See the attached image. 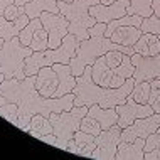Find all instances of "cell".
<instances>
[{
	"label": "cell",
	"instance_id": "cell-1",
	"mask_svg": "<svg viewBox=\"0 0 160 160\" xmlns=\"http://www.w3.org/2000/svg\"><path fill=\"white\" fill-rule=\"evenodd\" d=\"M2 94L7 101L19 106V122L15 127L29 132L32 116L41 113L49 118L51 113L68 111L74 106V93H68L61 98H44L36 89V76H25L24 79H3Z\"/></svg>",
	"mask_w": 160,
	"mask_h": 160
},
{
	"label": "cell",
	"instance_id": "cell-2",
	"mask_svg": "<svg viewBox=\"0 0 160 160\" xmlns=\"http://www.w3.org/2000/svg\"><path fill=\"white\" fill-rule=\"evenodd\" d=\"M135 83H137L135 78H128L120 88L99 86L93 81L91 66H88L83 74L76 78V86L72 89V93H74V106L99 105L101 108H115L120 103L127 101Z\"/></svg>",
	"mask_w": 160,
	"mask_h": 160
},
{
	"label": "cell",
	"instance_id": "cell-3",
	"mask_svg": "<svg viewBox=\"0 0 160 160\" xmlns=\"http://www.w3.org/2000/svg\"><path fill=\"white\" fill-rule=\"evenodd\" d=\"M110 51H120V52H125V54H133V47L120 46L106 36H93V37L84 39V41H79L74 58L69 61L72 74L76 78L81 76L84 72V69L88 66H93V62L99 56L110 52Z\"/></svg>",
	"mask_w": 160,
	"mask_h": 160
},
{
	"label": "cell",
	"instance_id": "cell-4",
	"mask_svg": "<svg viewBox=\"0 0 160 160\" xmlns=\"http://www.w3.org/2000/svg\"><path fill=\"white\" fill-rule=\"evenodd\" d=\"M78 46H79L78 37L72 36V34H68V36L62 39V44L59 46L58 49H49V47H47L46 51H36V52H32L27 59H25L24 74L25 76H36L41 68L52 66L56 62L69 64V61L74 58Z\"/></svg>",
	"mask_w": 160,
	"mask_h": 160
},
{
	"label": "cell",
	"instance_id": "cell-5",
	"mask_svg": "<svg viewBox=\"0 0 160 160\" xmlns=\"http://www.w3.org/2000/svg\"><path fill=\"white\" fill-rule=\"evenodd\" d=\"M99 3V0H72V2H58L59 12L69 20V34L84 41L89 37V27L96 24V19L89 14V7Z\"/></svg>",
	"mask_w": 160,
	"mask_h": 160
},
{
	"label": "cell",
	"instance_id": "cell-6",
	"mask_svg": "<svg viewBox=\"0 0 160 160\" xmlns=\"http://www.w3.org/2000/svg\"><path fill=\"white\" fill-rule=\"evenodd\" d=\"M88 115V106H72L68 111L51 113L49 120L52 123V133L56 135V147L59 150H66L69 140H72L74 133L79 130L83 116Z\"/></svg>",
	"mask_w": 160,
	"mask_h": 160
},
{
	"label": "cell",
	"instance_id": "cell-7",
	"mask_svg": "<svg viewBox=\"0 0 160 160\" xmlns=\"http://www.w3.org/2000/svg\"><path fill=\"white\" fill-rule=\"evenodd\" d=\"M34 52L29 46H22L19 36L10 41H3L0 47V72H3L5 79H12L17 69H22L25 59Z\"/></svg>",
	"mask_w": 160,
	"mask_h": 160
},
{
	"label": "cell",
	"instance_id": "cell-8",
	"mask_svg": "<svg viewBox=\"0 0 160 160\" xmlns=\"http://www.w3.org/2000/svg\"><path fill=\"white\" fill-rule=\"evenodd\" d=\"M120 142H122V128H120L118 123L106 130H101V133L94 137L96 148L93 150L89 158L116 160V150H118Z\"/></svg>",
	"mask_w": 160,
	"mask_h": 160
},
{
	"label": "cell",
	"instance_id": "cell-9",
	"mask_svg": "<svg viewBox=\"0 0 160 160\" xmlns=\"http://www.w3.org/2000/svg\"><path fill=\"white\" fill-rule=\"evenodd\" d=\"M42 22V27L49 34V49H58L62 44V39L69 34V20L61 12L52 14V12H42L39 15Z\"/></svg>",
	"mask_w": 160,
	"mask_h": 160
},
{
	"label": "cell",
	"instance_id": "cell-10",
	"mask_svg": "<svg viewBox=\"0 0 160 160\" xmlns=\"http://www.w3.org/2000/svg\"><path fill=\"white\" fill-rule=\"evenodd\" d=\"M116 108V113H118V125L120 128H127L130 127L133 122H137V120L140 118H147V116H150L152 113H155L153 108L147 103V105H140V103L133 101L132 96L127 98V101L125 103H120Z\"/></svg>",
	"mask_w": 160,
	"mask_h": 160
},
{
	"label": "cell",
	"instance_id": "cell-11",
	"mask_svg": "<svg viewBox=\"0 0 160 160\" xmlns=\"http://www.w3.org/2000/svg\"><path fill=\"white\" fill-rule=\"evenodd\" d=\"M132 62L135 66V81H152L160 79V52L155 56H142L133 52Z\"/></svg>",
	"mask_w": 160,
	"mask_h": 160
},
{
	"label": "cell",
	"instance_id": "cell-12",
	"mask_svg": "<svg viewBox=\"0 0 160 160\" xmlns=\"http://www.w3.org/2000/svg\"><path fill=\"white\" fill-rule=\"evenodd\" d=\"M91 76L93 81L99 86H105V88H120L127 79H123L122 76H118L115 72V69H111L105 61V54L99 56L96 61L91 66Z\"/></svg>",
	"mask_w": 160,
	"mask_h": 160
},
{
	"label": "cell",
	"instance_id": "cell-13",
	"mask_svg": "<svg viewBox=\"0 0 160 160\" xmlns=\"http://www.w3.org/2000/svg\"><path fill=\"white\" fill-rule=\"evenodd\" d=\"M158 127H160V113H152L150 116H147V118H140L137 122H133L130 127L123 128L122 130V142L135 140L137 137L147 138Z\"/></svg>",
	"mask_w": 160,
	"mask_h": 160
},
{
	"label": "cell",
	"instance_id": "cell-14",
	"mask_svg": "<svg viewBox=\"0 0 160 160\" xmlns=\"http://www.w3.org/2000/svg\"><path fill=\"white\" fill-rule=\"evenodd\" d=\"M130 5V0H116V2L105 5V3H94L89 7V14H91L96 22H105L110 24L111 20H116L120 17L127 15V8Z\"/></svg>",
	"mask_w": 160,
	"mask_h": 160
},
{
	"label": "cell",
	"instance_id": "cell-15",
	"mask_svg": "<svg viewBox=\"0 0 160 160\" xmlns=\"http://www.w3.org/2000/svg\"><path fill=\"white\" fill-rule=\"evenodd\" d=\"M58 86L59 79L52 68L44 66L39 69V72L36 74V89L39 91V94H42L44 98H52Z\"/></svg>",
	"mask_w": 160,
	"mask_h": 160
},
{
	"label": "cell",
	"instance_id": "cell-16",
	"mask_svg": "<svg viewBox=\"0 0 160 160\" xmlns=\"http://www.w3.org/2000/svg\"><path fill=\"white\" fill-rule=\"evenodd\" d=\"M145 140L143 137H137L135 140L120 142L116 160H145Z\"/></svg>",
	"mask_w": 160,
	"mask_h": 160
},
{
	"label": "cell",
	"instance_id": "cell-17",
	"mask_svg": "<svg viewBox=\"0 0 160 160\" xmlns=\"http://www.w3.org/2000/svg\"><path fill=\"white\" fill-rule=\"evenodd\" d=\"M51 68L56 71L58 79H59V86H58V89H56L52 98H61L68 93H72V89H74V86H76V76L72 74L71 66H69V64L56 62Z\"/></svg>",
	"mask_w": 160,
	"mask_h": 160
},
{
	"label": "cell",
	"instance_id": "cell-18",
	"mask_svg": "<svg viewBox=\"0 0 160 160\" xmlns=\"http://www.w3.org/2000/svg\"><path fill=\"white\" fill-rule=\"evenodd\" d=\"M96 148V143H94V137L89 135V133H84L81 130H78L72 137V140H69L66 152L81 155V157H91L93 150Z\"/></svg>",
	"mask_w": 160,
	"mask_h": 160
},
{
	"label": "cell",
	"instance_id": "cell-19",
	"mask_svg": "<svg viewBox=\"0 0 160 160\" xmlns=\"http://www.w3.org/2000/svg\"><path fill=\"white\" fill-rule=\"evenodd\" d=\"M29 15L25 14H20L15 20H7L5 17H0V39L2 41H10L12 37H17L19 32L22 31L25 25L29 24Z\"/></svg>",
	"mask_w": 160,
	"mask_h": 160
},
{
	"label": "cell",
	"instance_id": "cell-20",
	"mask_svg": "<svg viewBox=\"0 0 160 160\" xmlns=\"http://www.w3.org/2000/svg\"><path fill=\"white\" fill-rule=\"evenodd\" d=\"M133 52L142 56H155L160 52V37L150 32H143L133 44Z\"/></svg>",
	"mask_w": 160,
	"mask_h": 160
},
{
	"label": "cell",
	"instance_id": "cell-21",
	"mask_svg": "<svg viewBox=\"0 0 160 160\" xmlns=\"http://www.w3.org/2000/svg\"><path fill=\"white\" fill-rule=\"evenodd\" d=\"M88 115L94 116L99 122L103 130L113 127L118 123V113H116V108H101L99 105H91L88 106Z\"/></svg>",
	"mask_w": 160,
	"mask_h": 160
},
{
	"label": "cell",
	"instance_id": "cell-22",
	"mask_svg": "<svg viewBox=\"0 0 160 160\" xmlns=\"http://www.w3.org/2000/svg\"><path fill=\"white\" fill-rule=\"evenodd\" d=\"M142 29L138 27H118L115 29L113 32H111L110 39L113 42H116V44L120 46H125V47H133V44L140 39L142 36Z\"/></svg>",
	"mask_w": 160,
	"mask_h": 160
},
{
	"label": "cell",
	"instance_id": "cell-23",
	"mask_svg": "<svg viewBox=\"0 0 160 160\" xmlns=\"http://www.w3.org/2000/svg\"><path fill=\"white\" fill-rule=\"evenodd\" d=\"M25 14L29 19H37L42 12H52V14H59V7L56 0H32V2L24 5Z\"/></svg>",
	"mask_w": 160,
	"mask_h": 160
},
{
	"label": "cell",
	"instance_id": "cell-24",
	"mask_svg": "<svg viewBox=\"0 0 160 160\" xmlns=\"http://www.w3.org/2000/svg\"><path fill=\"white\" fill-rule=\"evenodd\" d=\"M52 123H51V120L47 118V116L37 113L32 116L31 123H29V135L34 137V138H41L47 135V133H52Z\"/></svg>",
	"mask_w": 160,
	"mask_h": 160
},
{
	"label": "cell",
	"instance_id": "cell-25",
	"mask_svg": "<svg viewBox=\"0 0 160 160\" xmlns=\"http://www.w3.org/2000/svg\"><path fill=\"white\" fill-rule=\"evenodd\" d=\"M128 15H142L145 17L153 14V7H152V0H130V5L127 8Z\"/></svg>",
	"mask_w": 160,
	"mask_h": 160
},
{
	"label": "cell",
	"instance_id": "cell-26",
	"mask_svg": "<svg viewBox=\"0 0 160 160\" xmlns=\"http://www.w3.org/2000/svg\"><path fill=\"white\" fill-rule=\"evenodd\" d=\"M130 96L133 98V101L140 103V105H147L150 96V81H137Z\"/></svg>",
	"mask_w": 160,
	"mask_h": 160
},
{
	"label": "cell",
	"instance_id": "cell-27",
	"mask_svg": "<svg viewBox=\"0 0 160 160\" xmlns=\"http://www.w3.org/2000/svg\"><path fill=\"white\" fill-rule=\"evenodd\" d=\"M39 27H42V22H41L39 17H37V19H31V20H29V24L19 32L20 44H22V46H31V41H32L34 34H36V31Z\"/></svg>",
	"mask_w": 160,
	"mask_h": 160
},
{
	"label": "cell",
	"instance_id": "cell-28",
	"mask_svg": "<svg viewBox=\"0 0 160 160\" xmlns=\"http://www.w3.org/2000/svg\"><path fill=\"white\" fill-rule=\"evenodd\" d=\"M29 47H31L34 52H36V51H46L47 47H49V34H47V31L44 27H39L36 31Z\"/></svg>",
	"mask_w": 160,
	"mask_h": 160
},
{
	"label": "cell",
	"instance_id": "cell-29",
	"mask_svg": "<svg viewBox=\"0 0 160 160\" xmlns=\"http://www.w3.org/2000/svg\"><path fill=\"white\" fill-rule=\"evenodd\" d=\"M79 130L81 132H84V133H89V135H93V137H96L101 133V125H99V122L94 116L91 115H84L83 116V120H81V125H79Z\"/></svg>",
	"mask_w": 160,
	"mask_h": 160
},
{
	"label": "cell",
	"instance_id": "cell-30",
	"mask_svg": "<svg viewBox=\"0 0 160 160\" xmlns=\"http://www.w3.org/2000/svg\"><path fill=\"white\" fill-rule=\"evenodd\" d=\"M115 72L118 76H122L123 79L133 78V74H135V66H133V62H132V54H123L122 62H120L118 68H115Z\"/></svg>",
	"mask_w": 160,
	"mask_h": 160
},
{
	"label": "cell",
	"instance_id": "cell-31",
	"mask_svg": "<svg viewBox=\"0 0 160 160\" xmlns=\"http://www.w3.org/2000/svg\"><path fill=\"white\" fill-rule=\"evenodd\" d=\"M0 116H3L8 123L17 125V122H19V106L12 101H7L5 105L0 106Z\"/></svg>",
	"mask_w": 160,
	"mask_h": 160
},
{
	"label": "cell",
	"instance_id": "cell-32",
	"mask_svg": "<svg viewBox=\"0 0 160 160\" xmlns=\"http://www.w3.org/2000/svg\"><path fill=\"white\" fill-rule=\"evenodd\" d=\"M148 105L153 108L155 113H160V79L150 81V96H148Z\"/></svg>",
	"mask_w": 160,
	"mask_h": 160
},
{
	"label": "cell",
	"instance_id": "cell-33",
	"mask_svg": "<svg viewBox=\"0 0 160 160\" xmlns=\"http://www.w3.org/2000/svg\"><path fill=\"white\" fill-rule=\"evenodd\" d=\"M140 29H142V32H150L160 37V17H157L155 14L145 17Z\"/></svg>",
	"mask_w": 160,
	"mask_h": 160
},
{
	"label": "cell",
	"instance_id": "cell-34",
	"mask_svg": "<svg viewBox=\"0 0 160 160\" xmlns=\"http://www.w3.org/2000/svg\"><path fill=\"white\" fill-rule=\"evenodd\" d=\"M123 54L125 52H120V51H110V52L105 54V61L111 69H115V68L120 66V62H122V59H123Z\"/></svg>",
	"mask_w": 160,
	"mask_h": 160
},
{
	"label": "cell",
	"instance_id": "cell-35",
	"mask_svg": "<svg viewBox=\"0 0 160 160\" xmlns=\"http://www.w3.org/2000/svg\"><path fill=\"white\" fill-rule=\"evenodd\" d=\"M24 7L20 5H15V3H12V5H8L5 8V12H3V17H5L7 20H15L17 17H19L20 14H24Z\"/></svg>",
	"mask_w": 160,
	"mask_h": 160
},
{
	"label": "cell",
	"instance_id": "cell-36",
	"mask_svg": "<svg viewBox=\"0 0 160 160\" xmlns=\"http://www.w3.org/2000/svg\"><path fill=\"white\" fill-rule=\"evenodd\" d=\"M160 147V133H150L148 137H147L145 140V152H148V150H153Z\"/></svg>",
	"mask_w": 160,
	"mask_h": 160
},
{
	"label": "cell",
	"instance_id": "cell-37",
	"mask_svg": "<svg viewBox=\"0 0 160 160\" xmlns=\"http://www.w3.org/2000/svg\"><path fill=\"white\" fill-rule=\"evenodd\" d=\"M106 34V24L105 22H96L93 27H89V37L93 36H105Z\"/></svg>",
	"mask_w": 160,
	"mask_h": 160
},
{
	"label": "cell",
	"instance_id": "cell-38",
	"mask_svg": "<svg viewBox=\"0 0 160 160\" xmlns=\"http://www.w3.org/2000/svg\"><path fill=\"white\" fill-rule=\"evenodd\" d=\"M145 160H160V147L145 152Z\"/></svg>",
	"mask_w": 160,
	"mask_h": 160
},
{
	"label": "cell",
	"instance_id": "cell-39",
	"mask_svg": "<svg viewBox=\"0 0 160 160\" xmlns=\"http://www.w3.org/2000/svg\"><path fill=\"white\" fill-rule=\"evenodd\" d=\"M39 140H42V142H46V143H49V145H54V147H56V135H54V133H47V135L41 137Z\"/></svg>",
	"mask_w": 160,
	"mask_h": 160
},
{
	"label": "cell",
	"instance_id": "cell-40",
	"mask_svg": "<svg viewBox=\"0 0 160 160\" xmlns=\"http://www.w3.org/2000/svg\"><path fill=\"white\" fill-rule=\"evenodd\" d=\"M14 3V0H0V17L3 15V12H5V8L8 5H12Z\"/></svg>",
	"mask_w": 160,
	"mask_h": 160
},
{
	"label": "cell",
	"instance_id": "cell-41",
	"mask_svg": "<svg viewBox=\"0 0 160 160\" xmlns=\"http://www.w3.org/2000/svg\"><path fill=\"white\" fill-rule=\"evenodd\" d=\"M152 7H153V14L160 17V0H152Z\"/></svg>",
	"mask_w": 160,
	"mask_h": 160
},
{
	"label": "cell",
	"instance_id": "cell-42",
	"mask_svg": "<svg viewBox=\"0 0 160 160\" xmlns=\"http://www.w3.org/2000/svg\"><path fill=\"white\" fill-rule=\"evenodd\" d=\"M29 2H32V0H14L15 5H20V7H24L25 3H29Z\"/></svg>",
	"mask_w": 160,
	"mask_h": 160
},
{
	"label": "cell",
	"instance_id": "cell-43",
	"mask_svg": "<svg viewBox=\"0 0 160 160\" xmlns=\"http://www.w3.org/2000/svg\"><path fill=\"white\" fill-rule=\"evenodd\" d=\"M3 79H5V76H3V72H0V94H2V83Z\"/></svg>",
	"mask_w": 160,
	"mask_h": 160
},
{
	"label": "cell",
	"instance_id": "cell-44",
	"mask_svg": "<svg viewBox=\"0 0 160 160\" xmlns=\"http://www.w3.org/2000/svg\"><path fill=\"white\" fill-rule=\"evenodd\" d=\"M5 103H7L5 96H3V94H0V106H2V105H5Z\"/></svg>",
	"mask_w": 160,
	"mask_h": 160
},
{
	"label": "cell",
	"instance_id": "cell-45",
	"mask_svg": "<svg viewBox=\"0 0 160 160\" xmlns=\"http://www.w3.org/2000/svg\"><path fill=\"white\" fill-rule=\"evenodd\" d=\"M101 3H105V5H110V3H113V2H116V0H99Z\"/></svg>",
	"mask_w": 160,
	"mask_h": 160
},
{
	"label": "cell",
	"instance_id": "cell-46",
	"mask_svg": "<svg viewBox=\"0 0 160 160\" xmlns=\"http://www.w3.org/2000/svg\"><path fill=\"white\" fill-rule=\"evenodd\" d=\"M56 2H72V0H56Z\"/></svg>",
	"mask_w": 160,
	"mask_h": 160
},
{
	"label": "cell",
	"instance_id": "cell-47",
	"mask_svg": "<svg viewBox=\"0 0 160 160\" xmlns=\"http://www.w3.org/2000/svg\"><path fill=\"white\" fill-rule=\"evenodd\" d=\"M3 46V41H2V39H0V47H2Z\"/></svg>",
	"mask_w": 160,
	"mask_h": 160
}]
</instances>
